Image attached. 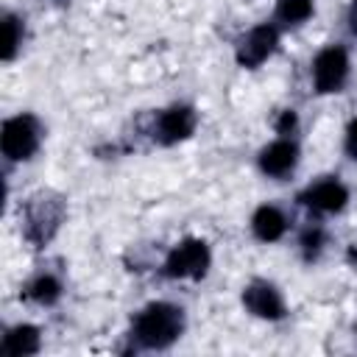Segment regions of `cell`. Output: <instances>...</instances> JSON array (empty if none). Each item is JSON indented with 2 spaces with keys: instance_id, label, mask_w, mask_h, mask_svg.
Listing matches in <instances>:
<instances>
[{
  "instance_id": "13",
  "label": "cell",
  "mask_w": 357,
  "mask_h": 357,
  "mask_svg": "<svg viewBox=\"0 0 357 357\" xmlns=\"http://www.w3.org/2000/svg\"><path fill=\"white\" fill-rule=\"evenodd\" d=\"M25 296H28L31 301L42 304V307H50V304H56L59 296H61V282H59L53 273H39L36 279L28 282Z\"/></svg>"
},
{
  "instance_id": "15",
  "label": "cell",
  "mask_w": 357,
  "mask_h": 357,
  "mask_svg": "<svg viewBox=\"0 0 357 357\" xmlns=\"http://www.w3.org/2000/svg\"><path fill=\"white\" fill-rule=\"evenodd\" d=\"M312 14V0H279L276 20L282 25H301Z\"/></svg>"
},
{
  "instance_id": "14",
  "label": "cell",
  "mask_w": 357,
  "mask_h": 357,
  "mask_svg": "<svg viewBox=\"0 0 357 357\" xmlns=\"http://www.w3.org/2000/svg\"><path fill=\"white\" fill-rule=\"evenodd\" d=\"M22 36H25V25L20 17L14 14H6L3 17V61H11L22 45Z\"/></svg>"
},
{
  "instance_id": "4",
  "label": "cell",
  "mask_w": 357,
  "mask_h": 357,
  "mask_svg": "<svg viewBox=\"0 0 357 357\" xmlns=\"http://www.w3.org/2000/svg\"><path fill=\"white\" fill-rule=\"evenodd\" d=\"M209 262H212V254L204 240H181L165 257L162 273L167 279H201L206 276Z\"/></svg>"
},
{
  "instance_id": "10",
  "label": "cell",
  "mask_w": 357,
  "mask_h": 357,
  "mask_svg": "<svg viewBox=\"0 0 357 357\" xmlns=\"http://www.w3.org/2000/svg\"><path fill=\"white\" fill-rule=\"evenodd\" d=\"M259 170L268 176V178H276V181H282V178H287L293 170H296V165H298V145L290 139V137H279V139H273L271 145H265L262 151H259Z\"/></svg>"
},
{
  "instance_id": "2",
  "label": "cell",
  "mask_w": 357,
  "mask_h": 357,
  "mask_svg": "<svg viewBox=\"0 0 357 357\" xmlns=\"http://www.w3.org/2000/svg\"><path fill=\"white\" fill-rule=\"evenodd\" d=\"M61 220H64V201L53 192H39L22 209V234L28 243L45 245L59 231Z\"/></svg>"
},
{
  "instance_id": "7",
  "label": "cell",
  "mask_w": 357,
  "mask_h": 357,
  "mask_svg": "<svg viewBox=\"0 0 357 357\" xmlns=\"http://www.w3.org/2000/svg\"><path fill=\"white\" fill-rule=\"evenodd\" d=\"M195 109L192 106H184V103H176L170 109H162L156 117H153V126H151V137L153 142L159 145H176L181 139H187L192 131H195Z\"/></svg>"
},
{
  "instance_id": "1",
  "label": "cell",
  "mask_w": 357,
  "mask_h": 357,
  "mask_svg": "<svg viewBox=\"0 0 357 357\" xmlns=\"http://www.w3.org/2000/svg\"><path fill=\"white\" fill-rule=\"evenodd\" d=\"M184 332V310L167 301H153L142 307L131 321V343L137 349H167L173 346Z\"/></svg>"
},
{
  "instance_id": "12",
  "label": "cell",
  "mask_w": 357,
  "mask_h": 357,
  "mask_svg": "<svg viewBox=\"0 0 357 357\" xmlns=\"http://www.w3.org/2000/svg\"><path fill=\"white\" fill-rule=\"evenodd\" d=\"M39 329L31 324H17L3 335V351L11 357H25L39 351Z\"/></svg>"
},
{
  "instance_id": "19",
  "label": "cell",
  "mask_w": 357,
  "mask_h": 357,
  "mask_svg": "<svg viewBox=\"0 0 357 357\" xmlns=\"http://www.w3.org/2000/svg\"><path fill=\"white\" fill-rule=\"evenodd\" d=\"M349 31L357 36V0H351L349 6Z\"/></svg>"
},
{
  "instance_id": "16",
  "label": "cell",
  "mask_w": 357,
  "mask_h": 357,
  "mask_svg": "<svg viewBox=\"0 0 357 357\" xmlns=\"http://www.w3.org/2000/svg\"><path fill=\"white\" fill-rule=\"evenodd\" d=\"M324 248V229L321 226H307L304 234H301V251H304V259H315Z\"/></svg>"
},
{
  "instance_id": "11",
  "label": "cell",
  "mask_w": 357,
  "mask_h": 357,
  "mask_svg": "<svg viewBox=\"0 0 357 357\" xmlns=\"http://www.w3.org/2000/svg\"><path fill=\"white\" fill-rule=\"evenodd\" d=\"M251 231H254V237L262 240V243H276V240H282L284 231H287V218H284V212H282L279 206L262 204V206L251 215Z\"/></svg>"
},
{
  "instance_id": "9",
  "label": "cell",
  "mask_w": 357,
  "mask_h": 357,
  "mask_svg": "<svg viewBox=\"0 0 357 357\" xmlns=\"http://www.w3.org/2000/svg\"><path fill=\"white\" fill-rule=\"evenodd\" d=\"M243 307L251 315L265 318V321H279L287 312L282 293L276 290V284H271L265 279H254L251 284H245V290H243Z\"/></svg>"
},
{
  "instance_id": "3",
  "label": "cell",
  "mask_w": 357,
  "mask_h": 357,
  "mask_svg": "<svg viewBox=\"0 0 357 357\" xmlns=\"http://www.w3.org/2000/svg\"><path fill=\"white\" fill-rule=\"evenodd\" d=\"M39 142H42V123L33 114L22 112L3 123L0 148L8 162H28L39 151Z\"/></svg>"
},
{
  "instance_id": "8",
  "label": "cell",
  "mask_w": 357,
  "mask_h": 357,
  "mask_svg": "<svg viewBox=\"0 0 357 357\" xmlns=\"http://www.w3.org/2000/svg\"><path fill=\"white\" fill-rule=\"evenodd\" d=\"M349 201V190L337 176H324L298 192V204L312 212H340Z\"/></svg>"
},
{
  "instance_id": "17",
  "label": "cell",
  "mask_w": 357,
  "mask_h": 357,
  "mask_svg": "<svg viewBox=\"0 0 357 357\" xmlns=\"http://www.w3.org/2000/svg\"><path fill=\"white\" fill-rule=\"evenodd\" d=\"M293 128H296V112H293V109H284V112L279 114V120H276V131H279L282 137H290Z\"/></svg>"
},
{
  "instance_id": "6",
  "label": "cell",
  "mask_w": 357,
  "mask_h": 357,
  "mask_svg": "<svg viewBox=\"0 0 357 357\" xmlns=\"http://www.w3.org/2000/svg\"><path fill=\"white\" fill-rule=\"evenodd\" d=\"M276 45H279V25L276 22H259L248 33L240 36V42L234 47V59L240 67L254 70L276 50Z\"/></svg>"
},
{
  "instance_id": "5",
  "label": "cell",
  "mask_w": 357,
  "mask_h": 357,
  "mask_svg": "<svg viewBox=\"0 0 357 357\" xmlns=\"http://www.w3.org/2000/svg\"><path fill=\"white\" fill-rule=\"evenodd\" d=\"M349 78V53L340 45H326L312 59V86L318 95L340 92Z\"/></svg>"
},
{
  "instance_id": "18",
  "label": "cell",
  "mask_w": 357,
  "mask_h": 357,
  "mask_svg": "<svg viewBox=\"0 0 357 357\" xmlns=\"http://www.w3.org/2000/svg\"><path fill=\"white\" fill-rule=\"evenodd\" d=\"M346 153L357 162V120H351V126L346 128Z\"/></svg>"
}]
</instances>
